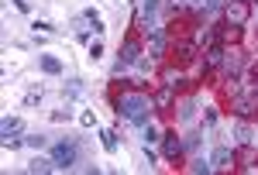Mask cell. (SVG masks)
I'll list each match as a JSON object with an SVG mask.
<instances>
[{
	"mask_svg": "<svg viewBox=\"0 0 258 175\" xmlns=\"http://www.w3.org/2000/svg\"><path fill=\"white\" fill-rule=\"evenodd\" d=\"M152 107H155V100L138 97V93H124V97L117 100V114H124L127 120H135V124H148Z\"/></svg>",
	"mask_w": 258,
	"mask_h": 175,
	"instance_id": "cell-1",
	"label": "cell"
},
{
	"mask_svg": "<svg viewBox=\"0 0 258 175\" xmlns=\"http://www.w3.org/2000/svg\"><path fill=\"white\" fill-rule=\"evenodd\" d=\"M248 18H251V11H248L244 0H231V4L224 7V21H227V28H244Z\"/></svg>",
	"mask_w": 258,
	"mask_h": 175,
	"instance_id": "cell-2",
	"label": "cell"
},
{
	"mask_svg": "<svg viewBox=\"0 0 258 175\" xmlns=\"http://www.w3.org/2000/svg\"><path fill=\"white\" fill-rule=\"evenodd\" d=\"M52 161H55V168H73L76 165V144L73 141H62L52 148Z\"/></svg>",
	"mask_w": 258,
	"mask_h": 175,
	"instance_id": "cell-3",
	"label": "cell"
},
{
	"mask_svg": "<svg viewBox=\"0 0 258 175\" xmlns=\"http://www.w3.org/2000/svg\"><path fill=\"white\" fill-rule=\"evenodd\" d=\"M224 76L227 79H238V72H241V65H244V52L241 48H224Z\"/></svg>",
	"mask_w": 258,
	"mask_h": 175,
	"instance_id": "cell-4",
	"label": "cell"
},
{
	"mask_svg": "<svg viewBox=\"0 0 258 175\" xmlns=\"http://www.w3.org/2000/svg\"><path fill=\"white\" fill-rule=\"evenodd\" d=\"M255 110H258L255 90H244V93H238V97H234V114H238V117H251Z\"/></svg>",
	"mask_w": 258,
	"mask_h": 175,
	"instance_id": "cell-5",
	"label": "cell"
},
{
	"mask_svg": "<svg viewBox=\"0 0 258 175\" xmlns=\"http://www.w3.org/2000/svg\"><path fill=\"white\" fill-rule=\"evenodd\" d=\"M234 161H238V151H234V148H227V144H224V148H217V151H214V158H210V165H214V168H220V172H224V168H231Z\"/></svg>",
	"mask_w": 258,
	"mask_h": 175,
	"instance_id": "cell-6",
	"label": "cell"
},
{
	"mask_svg": "<svg viewBox=\"0 0 258 175\" xmlns=\"http://www.w3.org/2000/svg\"><path fill=\"white\" fill-rule=\"evenodd\" d=\"M182 151V141L176 137V131H169V134H162V155L165 158H176Z\"/></svg>",
	"mask_w": 258,
	"mask_h": 175,
	"instance_id": "cell-7",
	"label": "cell"
},
{
	"mask_svg": "<svg viewBox=\"0 0 258 175\" xmlns=\"http://www.w3.org/2000/svg\"><path fill=\"white\" fill-rule=\"evenodd\" d=\"M141 58V48H138V41H124V48H120V62H124V65H135V62H138Z\"/></svg>",
	"mask_w": 258,
	"mask_h": 175,
	"instance_id": "cell-8",
	"label": "cell"
},
{
	"mask_svg": "<svg viewBox=\"0 0 258 175\" xmlns=\"http://www.w3.org/2000/svg\"><path fill=\"white\" fill-rule=\"evenodd\" d=\"M220 62H224V48H220V45H210V48L203 52V69H217Z\"/></svg>",
	"mask_w": 258,
	"mask_h": 175,
	"instance_id": "cell-9",
	"label": "cell"
},
{
	"mask_svg": "<svg viewBox=\"0 0 258 175\" xmlns=\"http://www.w3.org/2000/svg\"><path fill=\"white\" fill-rule=\"evenodd\" d=\"M162 52H165V35H162V28H159V31H152V41H148V55L159 58Z\"/></svg>",
	"mask_w": 258,
	"mask_h": 175,
	"instance_id": "cell-10",
	"label": "cell"
},
{
	"mask_svg": "<svg viewBox=\"0 0 258 175\" xmlns=\"http://www.w3.org/2000/svg\"><path fill=\"white\" fill-rule=\"evenodd\" d=\"M38 65L45 69V72H48V76H59V72H62V62H59L55 55H41V58H38Z\"/></svg>",
	"mask_w": 258,
	"mask_h": 175,
	"instance_id": "cell-11",
	"label": "cell"
},
{
	"mask_svg": "<svg viewBox=\"0 0 258 175\" xmlns=\"http://www.w3.org/2000/svg\"><path fill=\"white\" fill-rule=\"evenodd\" d=\"M193 114H197V103H193L189 97L179 100V120H182V124H189V120H193Z\"/></svg>",
	"mask_w": 258,
	"mask_h": 175,
	"instance_id": "cell-12",
	"label": "cell"
},
{
	"mask_svg": "<svg viewBox=\"0 0 258 175\" xmlns=\"http://www.w3.org/2000/svg\"><path fill=\"white\" fill-rule=\"evenodd\" d=\"M52 168H55L52 158H31L28 161V172H52Z\"/></svg>",
	"mask_w": 258,
	"mask_h": 175,
	"instance_id": "cell-13",
	"label": "cell"
},
{
	"mask_svg": "<svg viewBox=\"0 0 258 175\" xmlns=\"http://www.w3.org/2000/svg\"><path fill=\"white\" fill-rule=\"evenodd\" d=\"M251 127H248V124H244V120H241V124H234V141H238V144H251Z\"/></svg>",
	"mask_w": 258,
	"mask_h": 175,
	"instance_id": "cell-14",
	"label": "cell"
},
{
	"mask_svg": "<svg viewBox=\"0 0 258 175\" xmlns=\"http://www.w3.org/2000/svg\"><path fill=\"white\" fill-rule=\"evenodd\" d=\"M155 107H159V110H169V107H172V86H165V90L155 93Z\"/></svg>",
	"mask_w": 258,
	"mask_h": 175,
	"instance_id": "cell-15",
	"label": "cell"
},
{
	"mask_svg": "<svg viewBox=\"0 0 258 175\" xmlns=\"http://www.w3.org/2000/svg\"><path fill=\"white\" fill-rule=\"evenodd\" d=\"M141 137H145V144H155V141H162L159 127H152V124H145V131H141Z\"/></svg>",
	"mask_w": 258,
	"mask_h": 175,
	"instance_id": "cell-16",
	"label": "cell"
},
{
	"mask_svg": "<svg viewBox=\"0 0 258 175\" xmlns=\"http://www.w3.org/2000/svg\"><path fill=\"white\" fill-rule=\"evenodd\" d=\"M0 127H4V134H18V131H21V120H18V117H4V124H0Z\"/></svg>",
	"mask_w": 258,
	"mask_h": 175,
	"instance_id": "cell-17",
	"label": "cell"
},
{
	"mask_svg": "<svg viewBox=\"0 0 258 175\" xmlns=\"http://www.w3.org/2000/svg\"><path fill=\"white\" fill-rule=\"evenodd\" d=\"M176 52H179V58H182V62H189V58L197 55V45H189V41H182V45H179Z\"/></svg>",
	"mask_w": 258,
	"mask_h": 175,
	"instance_id": "cell-18",
	"label": "cell"
},
{
	"mask_svg": "<svg viewBox=\"0 0 258 175\" xmlns=\"http://www.w3.org/2000/svg\"><path fill=\"white\" fill-rule=\"evenodd\" d=\"M100 137H103V148L107 151H117V134L114 131H100Z\"/></svg>",
	"mask_w": 258,
	"mask_h": 175,
	"instance_id": "cell-19",
	"label": "cell"
},
{
	"mask_svg": "<svg viewBox=\"0 0 258 175\" xmlns=\"http://www.w3.org/2000/svg\"><path fill=\"white\" fill-rule=\"evenodd\" d=\"M38 100H41V86H31V90L24 93V107H35Z\"/></svg>",
	"mask_w": 258,
	"mask_h": 175,
	"instance_id": "cell-20",
	"label": "cell"
},
{
	"mask_svg": "<svg viewBox=\"0 0 258 175\" xmlns=\"http://www.w3.org/2000/svg\"><path fill=\"white\" fill-rule=\"evenodd\" d=\"M35 35H48V38H52V35H59V31H55L48 21H35Z\"/></svg>",
	"mask_w": 258,
	"mask_h": 175,
	"instance_id": "cell-21",
	"label": "cell"
},
{
	"mask_svg": "<svg viewBox=\"0 0 258 175\" xmlns=\"http://www.w3.org/2000/svg\"><path fill=\"white\" fill-rule=\"evenodd\" d=\"M24 144H31V148H45L48 137H45V134H28V137H24Z\"/></svg>",
	"mask_w": 258,
	"mask_h": 175,
	"instance_id": "cell-22",
	"label": "cell"
},
{
	"mask_svg": "<svg viewBox=\"0 0 258 175\" xmlns=\"http://www.w3.org/2000/svg\"><path fill=\"white\" fill-rule=\"evenodd\" d=\"M193 172H214V165L207 161V158H193V165H189Z\"/></svg>",
	"mask_w": 258,
	"mask_h": 175,
	"instance_id": "cell-23",
	"label": "cell"
},
{
	"mask_svg": "<svg viewBox=\"0 0 258 175\" xmlns=\"http://www.w3.org/2000/svg\"><path fill=\"white\" fill-rule=\"evenodd\" d=\"M0 144L14 151V148H21V137H14V134H4V141H0Z\"/></svg>",
	"mask_w": 258,
	"mask_h": 175,
	"instance_id": "cell-24",
	"label": "cell"
},
{
	"mask_svg": "<svg viewBox=\"0 0 258 175\" xmlns=\"http://www.w3.org/2000/svg\"><path fill=\"white\" fill-rule=\"evenodd\" d=\"M197 144H200V134H186L182 137V148H186V151H193Z\"/></svg>",
	"mask_w": 258,
	"mask_h": 175,
	"instance_id": "cell-25",
	"label": "cell"
},
{
	"mask_svg": "<svg viewBox=\"0 0 258 175\" xmlns=\"http://www.w3.org/2000/svg\"><path fill=\"white\" fill-rule=\"evenodd\" d=\"M80 124H83V127H93V124H97V117L90 114V110H83V114H80Z\"/></svg>",
	"mask_w": 258,
	"mask_h": 175,
	"instance_id": "cell-26",
	"label": "cell"
},
{
	"mask_svg": "<svg viewBox=\"0 0 258 175\" xmlns=\"http://www.w3.org/2000/svg\"><path fill=\"white\" fill-rule=\"evenodd\" d=\"M103 55V41H90V58H100Z\"/></svg>",
	"mask_w": 258,
	"mask_h": 175,
	"instance_id": "cell-27",
	"label": "cell"
},
{
	"mask_svg": "<svg viewBox=\"0 0 258 175\" xmlns=\"http://www.w3.org/2000/svg\"><path fill=\"white\" fill-rule=\"evenodd\" d=\"M220 11V0H203V14H214Z\"/></svg>",
	"mask_w": 258,
	"mask_h": 175,
	"instance_id": "cell-28",
	"label": "cell"
},
{
	"mask_svg": "<svg viewBox=\"0 0 258 175\" xmlns=\"http://www.w3.org/2000/svg\"><path fill=\"white\" fill-rule=\"evenodd\" d=\"M203 124L214 127V124H217V110H207V114H203Z\"/></svg>",
	"mask_w": 258,
	"mask_h": 175,
	"instance_id": "cell-29",
	"label": "cell"
},
{
	"mask_svg": "<svg viewBox=\"0 0 258 175\" xmlns=\"http://www.w3.org/2000/svg\"><path fill=\"white\" fill-rule=\"evenodd\" d=\"M66 93H69V97H80L83 86H80V82H69V86H66Z\"/></svg>",
	"mask_w": 258,
	"mask_h": 175,
	"instance_id": "cell-30",
	"label": "cell"
},
{
	"mask_svg": "<svg viewBox=\"0 0 258 175\" xmlns=\"http://www.w3.org/2000/svg\"><path fill=\"white\" fill-rule=\"evenodd\" d=\"M14 7H18V11H28V0H14Z\"/></svg>",
	"mask_w": 258,
	"mask_h": 175,
	"instance_id": "cell-31",
	"label": "cell"
},
{
	"mask_svg": "<svg viewBox=\"0 0 258 175\" xmlns=\"http://www.w3.org/2000/svg\"><path fill=\"white\" fill-rule=\"evenodd\" d=\"M251 79H258V62H255V65H251Z\"/></svg>",
	"mask_w": 258,
	"mask_h": 175,
	"instance_id": "cell-32",
	"label": "cell"
},
{
	"mask_svg": "<svg viewBox=\"0 0 258 175\" xmlns=\"http://www.w3.org/2000/svg\"><path fill=\"white\" fill-rule=\"evenodd\" d=\"M244 4H248V0H244Z\"/></svg>",
	"mask_w": 258,
	"mask_h": 175,
	"instance_id": "cell-33",
	"label": "cell"
},
{
	"mask_svg": "<svg viewBox=\"0 0 258 175\" xmlns=\"http://www.w3.org/2000/svg\"><path fill=\"white\" fill-rule=\"evenodd\" d=\"M255 7H258V4H255Z\"/></svg>",
	"mask_w": 258,
	"mask_h": 175,
	"instance_id": "cell-34",
	"label": "cell"
}]
</instances>
